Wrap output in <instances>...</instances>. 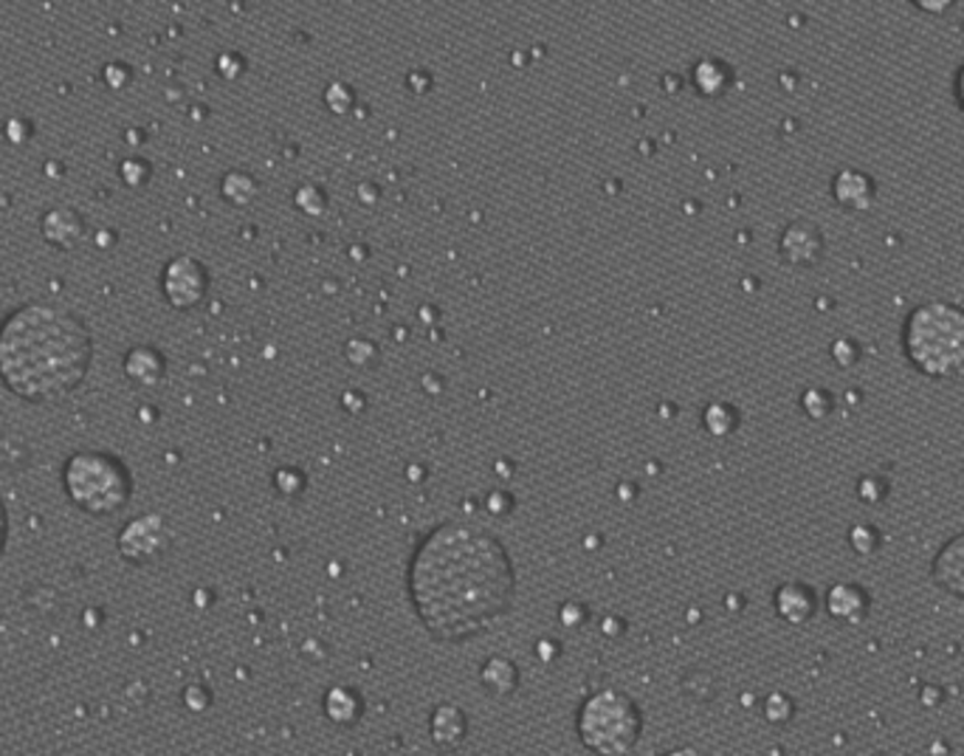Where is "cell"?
I'll return each instance as SVG.
<instances>
[{"mask_svg": "<svg viewBox=\"0 0 964 756\" xmlns=\"http://www.w3.org/2000/svg\"><path fill=\"white\" fill-rule=\"evenodd\" d=\"M869 592L855 581H838L826 592V612L840 624H864L869 616Z\"/></svg>", "mask_w": 964, "mask_h": 756, "instance_id": "obj_9", "label": "cell"}, {"mask_svg": "<svg viewBox=\"0 0 964 756\" xmlns=\"http://www.w3.org/2000/svg\"><path fill=\"white\" fill-rule=\"evenodd\" d=\"M914 7L922 9V12H940V14H945L947 9L953 7V3H951V0H917Z\"/></svg>", "mask_w": 964, "mask_h": 756, "instance_id": "obj_23", "label": "cell"}, {"mask_svg": "<svg viewBox=\"0 0 964 756\" xmlns=\"http://www.w3.org/2000/svg\"><path fill=\"white\" fill-rule=\"evenodd\" d=\"M7 534H9V517H7V508H3V500H0V554H3V545H7Z\"/></svg>", "mask_w": 964, "mask_h": 756, "instance_id": "obj_24", "label": "cell"}, {"mask_svg": "<svg viewBox=\"0 0 964 756\" xmlns=\"http://www.w3.org/2000/svg\"><path fill=\"white\" fill-rule=\"evenodd\" d=\"M206 291V274L190 258H178L167 265L165 294L176 308H192Z\"/></svg>", "mask_w": 964, "mask_h": 756, "instance_id": "obj_7", "label": "cell"}, {"mask_svg": "<svg viewBox=\"0 0 964 756\" xmlns=\"http://www.w3.org/2000/svg\"><path fill=\"white\" fill-rule=\"evenodd\" d=\"M517 590L513 565L499 539L472 525L446 523L415 550L412 605L441 641H466L508 612Z\"/></svg>", "mask_w": 964, "mask_h": 756, "instance_id": "obj_1", "label": "cell"}, {"mask_svg": "<svg viewBox=\"0 0 964 756\" xmlns=\"http://www.w3.org/2000/svg\"><path fill=\"white\" fill-rule=\"evenodd\" d=\"M125 372L130 376V381L136 385H156L158 378L165 376V359L158 356V350L152 347H133L125 359Z\"/></svg>", "mask_w": 964, "mask_h": 756, "instance_id": "obj_14", "label": "cell"}, {"mask_svg": "<svg viewBox=\"0 0 964 756\" xmlns=\"http://www.w3.org/2000/svg\"><path fill=\"white\" fill-rule=\"evenodd\" d=\"M902 354L922 376L964 372V308L945 300L917 305L902 325Z\"/></svg>", "mask_w": 964, "mask_h": 756, "instance_id": "obj_3", "label": "cell"}, {"mask_svg": "<svg viewBox=\"0 0 964 756\" xmlns=\"http://www.w3.org/2000/svg\"><path fill=\"white\" fill-rule=\"evenodd\" d=\"M782 254L793 265H815L824 254V234L813 223H793L782 234Z\"/></svg>", "mask_w": 964, "mask_h": 756, "instance_id": "obj_12", "label": "cell"}, {"mask_svg": "<svg viewBox=\"0 0 964 756\" xmlns=\"http://www.w3.org/2000/svg\"><path fill=\"white\" fill-rule=\"evenodd\" d=\"M855 492L866 505H880L882 500L889 497V480L880 477V474H875V472L864 474V477L857 480Z\"/></svg>", "mask_w": 964, "mask_h": 756, "instance_id": "obj_19", "label": "cell"}, {"mask_svg": "<svg viewBox=\"0 0 964 756\" xmlns=\"http://www.w3.org/2000/svg\"><path fill=\"white\" fill-rule=\"evenodd\" d=\"M432 734H435V743L454 748V745L463 743V734H466V720H463L460 708L443 706L437 708L435 717H432Z\"/></svg>", "mask_w": 964, "mask_h": 756, "instance_id": "obj_15", "label": "cell"}, {"mask_svg": "<svg viewBox=\"0 0 964 756\" xmlns=\"http://www.w3.org/2000/svg\"><path fill=\"white\" fill-rule=\"evenodd\" d=\"M43 238L45 243L57 249H74L83 243L85 238V221L83 214L71 207H54L43 214Z\"/></svg>", "mask_w": 964, "mask_h": 756, "instance_id": "obj_11", "label": "cell"}, {"mask_svg": "<svg viewBox=\"0 0 964 756\" xmlns=\"http://www.w3.org/2000/svg\"><path fill=\"white\" fill-rule=\"evenodd\" d=\"M829 354H833L835 365L838 367H855L857 361H860V345H857L851 336H840V339L833 342V347H829Z\"/></svg>", "mask_w": 964, "mask_h": 756, "instance_id": "obj_21", "label": "cell"}, {"mask_svg": "<svg viewBox=\"0 0 964 756\" xmlns=\"http://www.w3.org/2000/svg\"><path fill=\"white\" fill-rule=\"evenodd\" d=\"M170 545V534H167L165 519L158 514H147V517L133 519L125 525L119 534V554L127 561H150L156 556L165 554Z\"/></svg>", "mask_w": 964, "mask_h": 756, "instance_id": "obj_6", "label": "cell"}, {"mask_svg": "<svg viewBox=\"0 0 964 756\" xmlns=\"http://www.w3.org/2000/svg\"><path fill=\"white\" fill-rule=\"evenodd\" d=\"M833 198L844 209H851V212H866V209L875 207L877 201V183L875 178L866 176L864 170H851V167H846V170H840L838 176L833 178Z\"/></svg>", "mask_w": 964, "mask_h": 756, "instance_id": "obj_10", "label": "cell"}, {"mask_svg": "<svg viewBox=\"0 0 964 756\" xmlns=\"http://www.w3.org/2000/svg\"><path fill=\"white\" fill-rule=\"evenodd\" d=\"M775 610L787 624H807L818 610V596L804 581H787L775 590Z\"/></svg>", "mask_w": 964, "mask_h": 756, "instance_id": "obj_13", "label": "cell"}, {"mask_svg": "<svg viewBox=\"0 0 964 756\" xmlns=\"http://www.w3.org/2000/svg\"><path fill=\"white\" fill-rule=\"evenodd\" d=\"M801 403H804V412H807L809 418L824 421V418H829V412L835 410V396L829 390L813 387V390H807L804 396H801Z\"/></svg>", "mask_w": 964, "mask_h": 756, "instance_id": "obj_20", "label": "cell"}, {"mask_svg": "<svg viewBox=\"0 0 964 756\" xmlns=\"http://www.w3.org/2000/svg\"><path fill=\"white\" fill-rule=\"evenodd\" d=\"M849 545L855 548V554L860 556H871L880 550L882 545V536L880 528H875V525L869 523H857L849 528Z\"/></svg>", "mask_w": 964, "mask_h": 756, "instance_id": "obj_17", "label": "cell"}, {"mask_svg": "<svg viewBox=\"0 0 964 756\" xmlns=\"http://www.w3.org/2000/svg\"><path fill=\"white\" fill-rule=\"evenodd\" d=\"M68 497L88 514H114L130 500L133 477L119 458L107 452H76L65 461Z\"/></svg>", "mask_w": 964, "mask_h": 756, "instance_id": "obj_4", "label": "cell"}, {"mask_svg": "<svg viewBox=\"0 0 964 756\" xmlns=\"http://www.w3.org/2000/svg\"><path fill=\"white\" fill-rule=\"evenodd\" d=\"M325 708H328V714L336 723H350L359 714V700H356L353 692H347V689H333Z\"/></svg>", "mask_w": 964, "mask_h": 756, "instance_id": "obj_18", "label": "cell"}, {"mask_svg": "<svg viewBox=\"0 0 964 756\" xmlns=\"http://www.w3.org/2000/svg\"><path fill=\"white\" fill-rule=\"evenodd\" d=\"M581 743L601 756H624L635 748L643 732L640 708L621 692H595L584 700L575 720Z\"/></svg>", "mask_w": 964, "mask_h": 756, "instance_id": "obj_5", "label": "cell"}, {"mask_svg": "<svg viewBox=\"0 0 964 756\" xmlns=\"http://www.w3.org/2000/svg\"><path fill=\"white\" fill-rule=\"evenodd\" d=\"M91 356L88 325L60 305H20L0 325V381L25 401H51L83 385Z\"/></svg>", "mask_w": 964, "mask_h": 756, "instance_id": "obj_2", "label": "cell"}, {"mask_svg": "<svg viewBox=\"0 0 964 756\" xmlns=\"http://www.w3.org/2000/svg\"><path fill=\"white\" fill-rule=\"evenodd\" d=\"M483 681H486V686L491 689L494 694H511L513 686H517V672H513V666L508 661L494 658V661L486 663Z\"/></svg>", "mask_w": 964, "mask_h": 756, "instance_id": "obj_16", "label": "cell"}, {"mask_svg": "<svg viewBox=\"0 0 964 756\" xmlns=\"http://www.w3.org/2000/svg\"><path fill=\"white\" fill-rule=\"evenodd\" d=\"M931 579L947 596L964 601V531L942 545L931 565Z\"/></svg>", "mask_w": 964, "mask_h": 756, "instance_id": "obj_8", "label": "cell"}, {"mask_svg": "<svg viewBox=\"0 0 964 756\" xmlns=\"http://www.w3.org/2000/svg\"><path fill=\"white\" fill-rule=\"evenodd\" d=\"M793 712H795L793 700L782 692L770 694L767 703H764V714H767L770 723H787V720L793 717Z\"/></svg>", "mask_w": 964, "mask_h": 756, "instance_id": "obj_22", "label": "cell"}, {"mask_svg": "<svg viewBox=\"0 0 964 756\" xmlns=\"http://www.w3.org/2000/svg\"><path fill=\"white\" fill-rule=\"evenodd\" d=\"M666 756H706V754H700V750H693V748H680V750H671V754H666Z\"/></svg>", "mask_w": 964, "mask_h": 756, "instance_id": "obj_26", "label": "cell"}, {"mask_svg": "<svg viewBox=\"0 0 964 756\" xmlns=\"http://www.w3.org/2000/svg\"><path fill=\"white\" fill-rule=\"evenodd\" d=\"M956 102H958V107L964 111V65L958 69V74H956Z\"/></svg>", "mask_w": 964, "mask_h": 756, "instance_id": "obj_25", "label": "cell"}]
</instances>
